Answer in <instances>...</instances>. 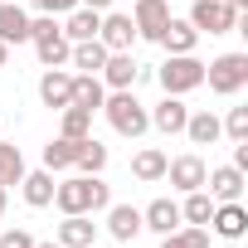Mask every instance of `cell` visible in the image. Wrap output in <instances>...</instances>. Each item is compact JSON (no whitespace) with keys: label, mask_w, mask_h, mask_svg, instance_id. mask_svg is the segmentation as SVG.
<instances>
[{"label":"cell","mask_w":248,"mask_h":248,"mask_svg":"<svg viewBox=\"0 0 248 248\" xmlns=\"http://www.w3.org/2000/svg\"><path fill=\"white\" fill-rule=\"evenodd\" d=\"M156 78H161V88H166L170 97H180V93H195V88L204 83V63H200L195 54H170Z\"/></svg>","instance_id":"4"},{"label":"cell","mask_w":248,"mask_h":248,"mask_svg":"<svg viewBox=\"0 0 248 248\" xmlns=\"http://www.w3.org/2000/svg\"><path fill=\"white\" fill-rule=\"evenodd\" d=\"M224 5H233V10H243V5H248V0H224Z\"/></svg>","instance_id":"37"},{"label":"cell","mask_w":248,"mask_h":248,"mask_svg":"<svg viewBox=\"0 0 248 248\" xmlns=\"http://www.w3.org/2000/svg\"><path fill=\"white\" fill-rule=\"evenodd\" d=\"M20 185H25V200H30L34 209L54 204V185H59V180H54V170H34V175H25Z\"/></svg>","instance_id":"23"},{"label":"cell","mask_w":248,"mask_h":248,"mask_svg":"<svg viewBox=\"0 0 248 248\" xmlns=\"http://www.w3.org/2000/svg\"><path fill=\"white\" fill-rule=\"evenodd\" d=\"M102 97H107V88H102V78H97V73H78V78H73V107L97 112V107H102Z\"/></svg>","instance_id":"21"},{"label":"cell","mask_w":248,"mask_h":248,"mask_svg":"<svg viewBox=\"0 0 248 248\" xmlns=\"http://www.w3.org/2000/svg\"><path fill=\"white\" fill-rule=\"evenodd\" d=\"M166 175H170V185L175 190H204V175H209V166L200 161V156H175V161H166Z\"/></svg>","instance_id":"7"},{"label":"cell","mask_w":248,"mask_h":248,"mask_svg":"<svg viewBox=\"0 0 248 248\" xmlns=\"http://www.w3.org/2000/svg\"><path fill=\"white\" fill-rule=\"evenodd\" d=\"M190 25H195L200 34H229V30H238V10L224 5V0H195Z\"/></svg>","instance_id":"6"},{"label":"cell","mask_w":248,"mask_h":248,"mask_svg":"<svg viewBox=\"0 0 248 248\" xmlns=\"http://www.w3.org/2000/svg\"><path fill=\"white\" fill-rule=\"evenodd\" d=\"M88 248H97V243H88Z\"/></svg>","instance_id":"40"},{"label":"cell","mask_w":248,"mask_h":248,"mask_svg":"<svg viewBox=\"0 0 248 248\" xmlns=\"http://www.w3.org/2000/svg\"><path fill=\"white\" fill-rule=\"evenodd\" d=\"M93 238H97V224L88 214H63V224H59V243L63 248H88Z\"/></svg>","instance_id":"16"},{"label":"cell","mask_w":248,"mask_h":248,"mask_svg":"<svg viewBox=\"0 0 248 248\" xmlns=\"http://www.w3.org/2000/svg\"><path fill=\"white\" fill-rule=\"evenodd\" d=\"M209 224H214L219 238H243V233H248V209H243L238 200H224V204H214Z\"/></svg>","instance_id":"9"},{"label":"cell","mask_w":248,"mask_h":248,"mask_svg":"<svg viewBox=\"0 0 248 248\" xmlns=\"http://www.w3.org/2000/svg\"><path fill=\"white\" fill-rule=\"evenodd\" d=\"M219 127H224L233 141H248V107H233V112H229V122H219Z\"/></svg>","instance_id":"32"},{"label":"cell","mask_w":248,"mask_h":248,"mask_svg":"<svg viewBox=\"0 0 248 248\" xmlns=\"http://www.w3.org/2000/svg\"><path fill=\"white\" fill-rule=\"evenodd\" d=\"M68 59H73L83 73H102L107 49H102V39H83V44H73V49H68Z\"/></svg>","instance_id":"24"},{"label":"cell","mask_w":248,"mask_h":248,"mask_svg":"<svg viewBox=\"0 0 248 248\" xmlns=\"http://www.w3.org/2000/svg\"><path fill=\"white\" fill-rule=\"evenodd\" d=\"M25 39H30V15L15 0H5L0 5V44H25Z\"/></svg>","instance_id":"17"},{"label":"cell","mask_w":248,"mask_h":248,"mask_svg":"<svg viewBox=\"0 0 248 248\" xmlns=\"http://www.w3.org/2000/svg\"><path fill=\"white\" fill-rule=\"evenodd\" d=\"M78 5H88V10H97V15H102V10L112 5V0H78Z\"/></svg>","instance_id":"35"},{"label":"cell","mask_w":248,"mask_h":248,"mask_svg":"<svg viewBox=\"0 0 248 248\" xmlns=\"http://www.w3.org/2000/svg\"><path fill=\"white\" fill-rule=\"evenodd\" d=\"M204 185H209V200H214V204L238 200V195H243V170H238V166H219V170L204 175Z\"/></svg>","instance_id":"13"},{"label":"cell","mask_w":248,"mask_h":248,"mask_svg":"<svg viewBox=\"0 0 248 248\" xmlns=\"http://www.w3.org/2000/svg\"><path fill=\"white\" fill-rule=\"evenodd\" d=\"M0 248H34V238L25 229H5V233H0Z\"/></svg>","instance_id":"34"},{"label":"cell","mask_w":248,"mask_h":248,"mask_svg":"<svg viewBox=\"0 0 248 248\" xmlns=\"http://www.w3.org/2000/svg\"><path fill=\"white\" fill-rule=\"evenodd\" d=\"M107 229L117 243H132L141 233V209L137 204H107Z\"/></svg>","instance_id":"14"},{"label":"cell","mask_w":248,"mask_h":248,"mask_svg":"<svg viewBox=\"0 0 248 248\" xmlns=\"http://www.w3.org/2000/svg\"><path fill=\"white\" fill-rule=\"evenodd\" d=\"M54 204L63 214H97V209L112 204V195H107V185L97 175H73V180H59L54 185Z\"/></svg>","instance_id":"1"},{"label":"cell","mask_w":248,"mask_h":248,"mask_svg":"<svg viewBox=\"0 0 248 248\" xmlns=\"http://www.w3.org/2000/svg\"><path fill=\"white\" fill-rule=\"evenodd\" d=\"M25 180V156H20V146H10V141H0V185H20Z\"/></svg>","instance_id":"27"},{"label":"cell","mask_w":248,"mask_h":248,"mask_svg":"<svg viewBox=\"0 0 248 248\" xmlns=\"http://www.w3.org/2000/svg\"><path fill=\"white\" fill-rule=\"evenodd\" d=\"M73 161H78V141L59 137V141H49V146H44V170H68Z\"/></svg>","instance_id":"29"},{"label":"cell","mask_w":248,"mask_h":248,"mask_svg":"<svg viewBox=\"0 0 248 248\" xmlns=\"http://www.w3.org/2000/svg\"><path fill=\"white\" fill-rule=\"evenodd\" d=\"M185 117H190V107H185L180 97H170V93H166V102L151 112V127H161L166 137H175V132H185Z\"/></svg>","instance_id":"20"},{"label":"cell","mask_w":248,"mask_h":248,"mask_svg":"<svg viewBox=\"0 0 248 248\" xmlns=\"http://www.w3.org/2000/svg\"><path fill=\"white\" fill-rule=\"evenodd\" d=\"M5 59H10V44H0V68H5Z\"/></svg>","instance_id":"36"},{"label":"cell","mask_w":248,"mask_h":248,"mask_svg":"<svg viewBox=\"0 0 248 248\" xmlns=\"http://www.w3.org/2000/svg\"><path fill=\"white\" fill-rule=\"evenodd\" d=\"M97 39H102V49H107V54L132 49V39H137V25H132V15H102V25H97Z\"/></svg>","instance_id":"8"},{"label":"cell","mask_w":248,"mask_h":248,"mask_svg":"<svg viewBox=\"0 0 248 248\" xmlns=\"http://www.w3.org/2000/svg\"><path fill=\"white\" fill-rule=\"evenodd\" d=\"M30 39H34V49H39V63L44 68H63L68 63V39H63V30L54 25V15H39V20H30Z\"/></svg>","instance_id":"3"},{"label":"cell","mask_w":248,"mask_h":248,"mask_svg":"<svg viewBox=\"0 0 248 248\" xmlns=\"http://www.w3.org/2000/svg\"><path fill=\"white\" fill-rule=\"evenodd\" d=\"M30 5L44 15H68V10H78V0H30Z\"/></svg>","instance_id":"33"},{"label":"cell","mask_w":248,"mask_h":248,"mask_svg":"<svg viewBox=\"0 0 248 248\" xmlns=\"http://www.w3.org/2000/svg\"><path fill=\"white\" fill-rule=\"evenodd\" d=\"M34 248H63V243H59V238H54V243H34Z\"/></svg>","instance_id":"38"},{"label":"cell","mask_w":248,"mask_h":248,"mask_svg":"<svg viewBox=\"0 0 248 248\" xmlns=\"http://www.w3.org/2000/svg\"><path fill=\"white\" fill-rule=\"evenodd\" d=\"M73 166H78L83 175H97V170L107 166V146H102L97 137H83V141H78V161H73Z\"/></svg>","instance_id":"26"},{"label":"cell","mask_w":248,"mask_h":248,"mask_svg":"<svg viewBox=\"0 0 248 248\" xmlns=\"http://www.w3.org/2000/svg\"><path fill=\"white\" fill-rule=\"evenodd\" d=\"M39 97H44V107H68L73 102V73H63V68H49L44 78H39Z\"/></svg>","instance_id":"12"},{"label":"cell","mask_w":248,"mask_h":248,"mask_svg":"<svg viewBox=\"0 0 248 248\" xmlns=\"http://www.w3.org/2000/svg\"><path fill=\"white\" fill-rule=\"evenodd\" d=\"M161 248H209V233H204L200 224H190V229H170V233H161Z\"/></svg>","instance_id":"31"},{"label":"cell","mask_w":248,"mask_h":248,"mask_svg":"<svg viewBox=\"0 0 248 248\" xmlns=\"http://www.w3.org/2000/svg\"><path fill=\"white\" fill-rule=\"evenodd\" d=\"M59 137H68V141H83V137H93V112H83V107H63V127H59Z\"/></svg>","instance_id":"28"},{"label":"cell","mask_w":248,"mask_h":248,"mask_svg":"<svg viewBox=\"0 0 248 248\" xmlns=\"http://www.w3.org/2000/svg\"><path fill=\"white\" fill-rule=\"evenodd\" d=\"M161 44H166L170 54H195V44H200V30H195L190 20H166V30H161Z\"/></svg>","instance_id":"19"},{"label":"cell","mask_w":248,"mask_h":248,"mask_svg":"<svg viewBox=\"0 0 248 248\" xmlns=\"http://www.w3.org/2000/svg\"><path fill=\"white\" fill-rule=\"evenodd\" d=\"M137 73H141V63L132 59V49H122V54H107V63H102V88H132L137 83Z\"/></svg>","instance_id":"10"},{"label":"cell","mask_w":248,"mask_h":248,"mask_svg":"<svg viewBox=\"0 0 248 248\" xmlns=\"http://www.w3.org/2000/svg\"><path fill=\"white\" fill-rule=\"evenodd\" d=\"M141 229H156V233L180 229V204H175V200H151V204L141 209Z\"/></svg>","instance_id":"15"},{"label":"cell","mask_w":248,"mask_h":248,"mask_svg":"<svg viewBox=\"0 0 248 248\" xmlns=\"http://www.w3.org/2000/svg\"><path fill=\"white\" fill-rule=\"evenodd\" d=\"M97 25H102V15H97V10H88V5H78V10H68V25H63V39H68V44H83V39H97Z\"/></svg>","instance_id":"18"},{"label":"cell","mask_w":248,"mask_h":248,"mask_svg":"<svg viewBox=\"0 0 248 248\" xmlns=\"http://www.w3.org/2000/svg\"><path fill=\"white\" fill-rule=\"evenodd\" d=\"M102 112H107V122H112L117 137H141L151 127V112L132 97V88H117L112 97H102Z\"/></svg>","instance_id":"2"},{"label":"cell","mask_w":248,"mask_h":248,"mask_svg":"<svg viewBox=\"0 0 248 248\" xmlns=\"http://www.w3.org/2000/svg\"><path fill=\"white\" fill-rule=\"evenodd\" d=\"M132 175L137 180H166V151H156V146H146V151H137V161H132Z\"/></svg>","instance_id":"25"},{"label":"cell","mask_w":248,"mask_h":248,"mask_svg":"<svg viewBox=\"0 0 248 248\" xmlns=\"http://www.w3.org/2000/svg\"><path fill=\"white\" fill-rule=\"evenodd\" d=\"M0 214H5V185H0Z\"/></svg>","instance_id":"39"},{"label":"cell","mask_w":248,"mask_h":248,"mask_svg":"<svg viewBox=\"0 0 248 248\" xmlns=\"http://www.w3.org/2000/svg\"><path fill=\"white\" fill-rule=\"evenodd\" d=\"M219 132H224V127H219L214 112H195V117H185V137H190L195 146H214Z\"/></svg>","instance_id":"22"},{"label":"cell","mask_w":248,"mask_h":248,"mask_svg":"<svg viewBox=\"0 0 248 248\" xmlns=\"http://www.w3.org/2000/svg\"><path fill=\"white\" fill-rule=\"evenodd\" d=\"M166 20H170V5H166V0H137L132 25H137V34H141V39H161Z\"/></svg>","instance_id":"11"},{"label":"cell","mask_w":248,"mask_h":248,"mask_svg":"<svg viewBox=\"0 0 248 248\" xmlns=\"http://www.w3.org/2000/svg\"><path fill=\"white\" fill-rule=\"evenodd\" d=\"M204 83H209L219 97H233V93L248 83V54H219L214 63H204Z\"/></svg>","instance_id":"5"},{"label":"cell","mask_w":248,"mask_h":248,"mask_svg":"<svg viewBox=\"0 0 248 248\" xmlns=\"http://www.w3.org/2000/svg\"><path fill=\"white\" fill-rule=\"evenodd\" d=\"M209 214H214V200H209L204 190H190V200L180 204V219H185V224H200V229H204V224H209Z\"/></svg>","instance_id":"30"}]
</instances>
